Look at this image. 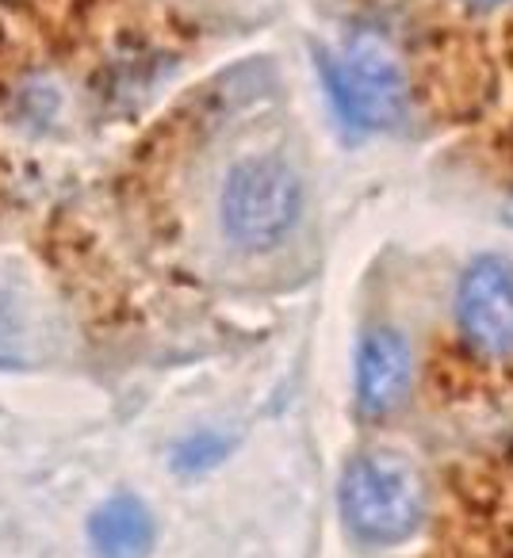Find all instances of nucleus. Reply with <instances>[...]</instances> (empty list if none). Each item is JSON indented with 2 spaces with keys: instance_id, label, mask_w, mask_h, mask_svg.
Returning <instances> with one entry per match:
<instances>
[{
  "instance_id": "nucleus-4",
  "label": "nucleus",
  "mask_w": 513,
  "mask_h": 558,
  "mask_svg": "<svg viewBox=\"0 0 513 558\" xmlns=\"http://www.w3.org/2000/svg\"><path fill=\"white\" fill-rule=\"evenodd\" d=\"M456 322L482 356H513V260L479 256L456 288Z\"/></svg>"
},
{
  "instance_id": "nucleus-8",
  "label": "nucleus",
  "mask_w": 513,
  "mask_h": 558,
  "mask_svg": "<svg viewBox=\"0 0 513 558\" xmlns=\"http://www.w3.org/2000/svg\"><path fill=\"white\" fill-rule=\"evenodd\" d=\"M475 4H502V0H475Z\"/></svg>"
},
{
  "instance_id": "nucleus-1",
  "label": "nucleus",
  "mask_w": 513,
  "mask_h": 558,
  "mask_svg": "<svg viewBox=\"0 0 513 558\" xmlns=\"http://www.w3.org/2000/svg\"><path fill=\"white\" fill-rule=\"evenodd\" d=\"M337 497L345 527L372 547L406 543L426 517V486L410 459L395 451H365L353 459Z\"/></svg>"
},
{
  "instance_id": "nucleus-3",
  "label": "nucleus",
  "mask_w": 513,
  "mask_h": 558,
  "mask_svg": "<svg viewBox=\"0 0 513 558\" xmlns=\"http://www.w3.org/2000/svg\"><path fill=\"white\" fill-rule=\"evenodd\" d=\"M322 73H326V88L349 126L391 131L406 119V108H410L406 73L387 43L375 35H360L342 54H326Z\"/></svg>"
},
{
  "instance_id": "nucleus-9",
  "label": "nucleus",
  "mask_w": 513,
  "mask_h": 558,
  "mask_svg": "<svg viewBox=\"0 0 513 558\" xmlns=\"http://www.w3.org/2000/svg\"><path fill=\"white\" fill-rule=\"evenodd\" d=\"M505 215H510V222H513V207H510V210H505Z\"/></svg>"
},
{
  "instance_id": "nucleus-7",
  "label": "nucleus",
  "mask_w": 513,
  "mask_h": 558,
  "mask_svg": "<svg viewBox=\"0 0 513 558\" xmlns=\"http://www.w3.org/2000/svg\"><path fill=\"white\" fill-rule=\"evenodd\" d=\"M223 456H226V440H223V436H192V440H184L177 448L172 463H177V471L195 474V471H207V466H215Z\"/></svg>"
},
{
  "instance_id": "nucleus-5",
  "label": "nucleus",
  "mask_w": 513,
  "mask_h": 558,
  "mask_svg": "<svg viewBox=\"0 0 513 558\" xmlns=\"http://www.w3.org/2000/svg\"><path fill=\"white\" fill-rule=\"evenodd\" d=\"M414 356L398 329H368L357 349V405L365 417H387L410 395Z\"/></svg>"
},
{
  "instance_id": "nucleus-2",
  "label": "nucleus",
  "mask_w": 513,
  "mask_h": 558,
  "mask_svg": "<svg viewBox=\"0 0 513 558\" xmlns=\"http://www.w3.org/2000/svg\"><path fill=\"white\" fill-rule=\"evenodd\" d=\"M218 215L234 245L246 253H265L299 226L303 184L281 157H246L226 172Z\"/></svg>"
},
{
  "instance_id": "nucleus-6",
  "label": "nucleus",
  "mask_w": 513,
  "mask_h": 558,
  "mask_svg": "<svg viewBox=\"0 0 513 558\" xmlns=\"http://www.w3.org/2000/svg\"><path fill=\"white\" fill-rule=\"evenodd\" d=\"M96 558H146L154 550V517L139 497H111L88 520Z\"/></svg>"
}]
</instances>
